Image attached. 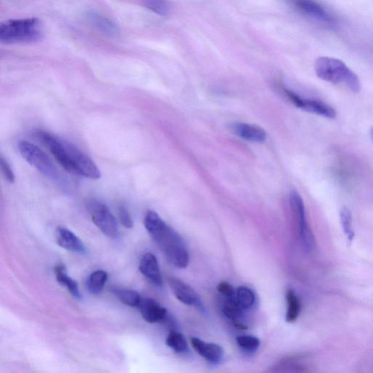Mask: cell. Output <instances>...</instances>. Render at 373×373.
<instances>
[{"mask_svg": "<svg viewBox=\"0 0 373 373\" xmlns=\"http://www.w3.org/2000/svg\"><path fill=\"white\" fill-rule=\"evenodd\" d=\"M145 226L153 240L173 266L185 269L189 262V255L180 234L167 225L155 212L148 211Z\"/></svg>", "mask_w": 373, "mask_h": 373, "instance_id": "1", "label": "cell"}, {"mask_svg": "<svg viewBox=\"0 0 373 373\" xmlns=\"http://www.w3.org/2000/svg\"><path fill=\"white\" fill-rule=\"evenodd\" d=\"M43 37L41 21L35 17L9 20L0 26V41L8 45L36 42Z\"/></svg>", "mask_w": 373, "mask_h": 373, "instance_id": "2", "label": "cell"}, {"mask_svg": "<svg viewBox=\"0 0 373 373\" xmlns=\"http://www.w3.org/2000/svg\"><path fill=\"white\" fill-rule=\"evenodd\" d=\"M315 72L322 80L345 85L354 93L361 90L357 75L339 59L326 56L319 58L315 63Z\"/></svg>", "mask_w": 373, "mask_h": 373, "instance_id": "3", "label": "cell"}, {"mask_svg": "<svg viewBox=\"0 0 373 373\" xmlns=\"http://www.w3.org/2000/svg\"><path fill=\"white\" fill-rule=\"evenodd\" d=\"M18 151L31 166L35 168L45 176L56 181H61L59 171L50 158L36 145L21 141L18 144Z\"/></svg>", "mask_w": 373, "mask_h": 373, "instance_id": "4", "label": "cell"}, {"mask_svg": "<svg viewBox=\"0 0 373 373\" xmlns=\"http://www.w3.org/2000/svg\"><path fill=\"white\" fill-rule=\"evenodd\" d=\"M93 223L106 236L117 238L119 236V228L116 217L106 204L96 200L87 202Z\"/></svg>", "mask_w": 373, "mask_h": 373, "instance_id": "5", "label": "cell"}, {"mask_svg": "<svg viewBox=\"0 0 373 373\" xmlns=\"http://www.w3.org/2000/svg\"><path fill=\"white\" fill-rule=\"evenodd\" d=\"M291 206L298 225L299 236L304 248L312 252L314 248V237L307 222L303 201L300 194L293 191L290 197Z\"/></svg>", "mask_w": 373, "mask_h": 373, "instance_id": "6", "label": "cell"}, {"mask_svg": "<svg viewBox=\"0 0 373 373\" xmlns=\"http://www.w3.org/2000/svg\"><path fill=\"white\" fill-rule=\"evenodd\" d=\"M64 146L75 165L79 176L92 180L101 178V172L92 159L72 143L63 140Z\"/></svg>", "mask_w": 373, "mask_h": 373, "instance_id": "7", "label": "cell"}, {"mask_svg": "<svg viewBox=\"0 0 373 373\" xmlns=\"http://www.w3.org/2000/svg\"><path fill=\"white\" fill-rule=\"evenodd\" d=\"M296 9L324 25H334L336 17L317 0H287Z\"/></svg>", "mask_w": 373, "mask_h": 373, "instance_id": "8", "label": "cell"}, {"mask_svg": "<svg viewBox=\"0 0 373 373\" xmlns=\"http://www.w3.org/2000/svg\"><path fill=\"white\" fill-rule=\"evenodd\" d=\"M284 93L295 106L302 109L304 111L329 119H334L336 117L335 109L323 102L302 98L288 90H284Z\"/></svg>", "mask_w": 373, "mask_h": 373, "instance_id": "9", "label": "cell"}, {"mask_svg": "<svg viewBox=\"0 0 373 373\" xmlns=\"http://www.w3.org/2000/svg\"><path fill=\"white\" fill-rule=\"evenodd\" d=\"M168 281L173 295L178 300L185 305L197 307L202 312L205 311L200 296L188 284L173 276L169 277Z\"/></svg>", "mask_w": 373, "mask_h": 373, "instance_id": "10", "label": "cell"}, {"mask_svg": "<svg viewBox=\"0 0 373 373\" xmlns=\"http://www.w3.org/2000/svg\"><path fill=\"white\" fill-rule=\"evenodd\" d=\"M191 346L195 352L212 364H218L224 358V348L216 343H207L197 338H191Z\"/></svg>", "mask_w": 373, "mask_h": 373, "instance_id": "11", "label": "cell"}, {"mask_svg": "<svg viewBox=\"0 0 373 373\" xmlns=\"http://www.w3.org/2000/svg\"><path fill=\"white\" fill-rule=\"evenodd\" d=\"M230 128L234 135L247 141L262 142L267 137L266 130L255 125L234 123L231 125Z\"/></svg>", "mask_w": 373, "mask_h": 373, "instance_id": "12", "label": "cell"}, {"mask_svg": "<svg viewBox=\"0 0 373 373\" xmlns=\"http://www.w3.org/2000/svg\"><path fill=\"white\" fill-rule=\"evenodd\" d=\"M140 272L158 287L163 285V279L157 258L151 253L145 254L140 263Z\"/></svg>", "mask_w": 373, "mask_h": 373, "instance_id": "13", "label": "cell"}, {"mask_svg": "<svg viewBox=\"0 0 373 373\" xmlns=\"http://www.w3.org/2000/svg\"><path fill=\"white\" fill-rule=\"evenodd\" d=\"M138 308L143 319L149 323L160 322L167 314V311L163 306L150 298H142Z\"/></svg>", "mask_w": 373, "mask_h": 373, "instance_id": "14", "label": "cell"}, {"mask_svg": "<svg viewBox=\"0 0 373 373\" xmlns=\"http://www.w3.org/2000/svg\"><path fill=\"white\" fill-rule=\"evenodd\" d=\"M86 17L90 23L102 34L111 37L120 34L121 29L116 22L101 13L92 11L87 13Z\"/></svg>", "mask_w": 373, "mask_h": 373, "instance_id": "15", "label": "cell"}, {"mask_svg": "<svg viewBox=\"0 0 373 373\" xmlns=\"http://www.w3.org/2000/svg\"><path fill=\"white\" fill-rule=\"evenodd\" d=\"M56 240L59 246L68 251L78 254H84L86 252V248L82 241L67 228H58Z\"/></svg>", "mask_w": 373, "mask_h": 373, "instance_id": "16", "label": "cell"}, {"mask_svg": "<svg viewBox=\"0 0 373 373\" xmlns=\"http://www.w3.org/2000/svg\"><path fill=\"white\" fill-rule=\"evenodd\" d=\"M55 274L57 281L67 288L75 298H81L78 282L68 275L67 269L63 265H58L55 268Z\"/></svg>", "mask_w": 373, "mask_h": 373, "instance_id": "17", "label": "cell"}, {"mask_svg": "<svg viewBox=\"0 0 373 373\" xmlns=\"http://www.w3.org/2000/svg\"><path fill=\"white\" fill-rule=\"evenodd\" d=\"M286 299L288 302L286 321L289 323H293L298 319L301 312L300 300L295 292L291 288H288L287 291Z\"/></svg>", "mask_w": 373, "mask_h": 373, "instance_id": "18", "label": "cell"}, {"mask_svg": "<svg viewBox=\"0 0 373 373\" xmlns=\"http://www.w3.org/2000/svg\"><path fill=\"white\" fill-rule=\"evenodd\" d=\"M112 293L122 303L130 307H137L138 308L142 300L137 292L131 290L114 288L112 290Z\"/></svg>", "mask_w": 373, "mask_h": 373, "instance_id": "19", "label": "cell"}, {"mask_svg": "<svg viewBox=\"0 0 373 373\" xmlns=\"http://www.w3.org/2000/svg\"><path fill=\"white\" fill-rule=\"evenodd\" d=\"M107 278V274L104 271L98 270L94 271L87 279V289L94 295L100 293L104 288Z\"/></svg>", "mask_w": 373, "mask_h": 373, "instance_id": "20", "label": "cell"}, {"mask_svg": "<svg viewBox=\"0 0 373 373\" xmlns=\"http://www.w3.org/2000/svg\"><path fill=\"white\" fill-rule=\"evenodd\" d=\"M166 345L177 353H184L188 350V343L184 336L176 331H171L167 336Z\"/></svg>", "mask_w": 373, "mask_h": 373, "instance_id": "21", "label": "cell"}, {"mask_svg": "<svg viewBox=\"0 0 373 373\" xmlns=\"http://www.w3.org/2000/svg\"><path fill=\"white\" fill-rule=\"evenodd\" d=\"M340 219L343 231L346 238L349 241L353 240L355 236V233L353 228V217L352 212H350L347 207H343L340 211Z\"/></svg>", "mask_w": 373, "mask_h": 373, "instance_id": "22", "label": "cell"}, {"mask_svg": "<svg viewBox=\"0 0 373 373\" xmlns=\"http://www.w3.org/2000/svg\"><path fill=\"white\" fill-rule=\"evenodd\" d=\"M227 299L223 310L224 314L233 324L240 322V319L243 316V310H245L239 305L236 297Z\"/></svg>", "mask_w": 373, "mask_h": 373, "instance_id": "23", "label": "cell"}, {"mask_svg": "<svg viewBox=\"0 0 373 373\" xmlns=\"http://www.w3.org/2000/svg\"><path fill=\"white\" fill-rule=\"evenodd\" d=\"M142 4L149 11L161 16H167L171 11L168 0H141Z\"/></svg>", "mask_w": 373, "mask_h": 373, "instance_id": "24", "label": "cell"}, {"mask_svg": "<svg viewBox=\"0 0 373 373\" xmlns=\"http://www.w3.org/2000/svg\"><path fill=\"white\" fill-rule=\"evenodd\" d=\"M236 298L244 310L251 308L255 302L254 293L247 287H239L236 292Z\"/></svg>", "mask_w": 373, "mask_h": 373, "instance_id": "25", "label": "cell"}, {"mask_svg": "<svg viewBox=\"0 0 373 373\" xmlns=\"http://www.w3.org/2000/svg\"><path fill=\"white\" fill-rule=\"evenodd\" d=\"M238 346L247 353H254L260 345L259 340L252 336H240L236 338Z\"/></svg>", "mask_w": 373, "mask_h": 373, "instance_id": "26", "label": "cell"}, {"mask_svg": "<svg viewBox=\"0 0 373 373\" xmlns=\"http://www.w3.org/2000/svg\"><path fill=\"white\" fill-rule=\"evenodd\" d=\"M119 218L121 224L126 228H131L134 226L133 217L124 206L119 207Z\"/></svg>", "mask_w": 373, "mask_h": 373, "instance_id": "27", "label": "cell"}, {"mask_svg": "<svg viewBox=\"0 0 373 373\" xmlns=\"http://www.w3.org/2000/svg\"><path fill=\"white\" fill-rule=\"evenodd\" d=\"M0 167H1V171L4 175L5 178L10 183H13L15 182V175L11 169V166L6 161L4 157L0 158Z\"/></svg>", "mask_w": 373, "mask_h": 373, "instance_id": "28", "label": "cell"}, {"mask_svg": "<svg viewBox=\"0 0 373 373\" xmlns=\"http://www.w3.org/2000/svg\"><path fill=\"white\" fill-rule=\"evenodd\" d=\"M217 291L227 298L236 297V291L230 283L223 281L218 284Z\"/></svg>", "mask_w": 373, "mask_h": 373, "instance_id": "29", "label": "cell"}, {"mask_svg": "<svg viewBox=\"0 0 373 373\" xmlns=\"http://www.w3.org/2000/svg\"><path fill=\"white\" fill-rule=\"evenodd\" d=\"M371 136H372V140H373V128H372V130H371Z\"/></svg>", "mask_w": 373, "mask_h": 373, "instance_id": "30", "label": "cell"}]
</instances>
